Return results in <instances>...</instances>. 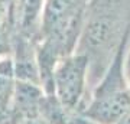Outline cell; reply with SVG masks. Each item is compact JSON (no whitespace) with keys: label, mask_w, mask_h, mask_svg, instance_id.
<instances>
[{"label":"cell","mask_w":130,"mask_h":124,"mask_svg":"<svg viewBox=\"0 0 130 124\" xmlns=\"http://www.w3.org/2000/svg\"><path fill=\"white\" fill-rule=\"evenodd\" d=\"M130 38V0H88L77 54L88 61L90 92Z\"/></svg>","instance_id":"6da1fadb"},{"label":"cell","mask_w":130,"mask_h":124,"mask_svg":"<svg viewBox=\"0 0 130 124\" xmlns=\"http://www.w3.org/2000/svg\"><path fill=\"white\" fill-rule=\"evenodd\" d=\"M88 0H45L36 36L41 87L52 94V74L62 58L75 52Z\"/></svg>","instance_id":"7a4b0ae2"},{"label":"cell","mask_w":130,"mask_h":124,"mask_svg":"<svg viewBox=\"0 0 130 124\" xmlns=\"http://www.w3.org/2000/svg\"><path fill=\"white\" fill-rule=\"evenodd\" d=\"M130 38L123 42L100 81L90 92L83 114L94 124H114L130 108V85L124 72V58Z\"/></svg>","instance_id":"3957f363"},{"label":"cell","mask_w":130,"mask_h":124,"mask_svg":"<svg viewBox=\"0 0 130 124\" xmlns=\"http://www.w3.org/2000/svg\"><path fill=\"white\" fill-rule=\"evenodd\" d=\"M52 95L70 113H83L90 98L88 61L71 54L56 64L52 74Z\"/></svg>","instance_id":"277c9868"},{"label":"cell","mask_w":130,"mask_h":124,"mask_svg":"<svg viewBox=\"0 0 130 124\" xmlns=\"http://www.w3.org/2000/svg\"><path fill=\"white\" fill-rule=\"evenodd\" d=\"M45 0H14V29L18 35L36 41Z\"/></svg>","instance_id":"5b68a950"},{"label":"cell","mask_w":130,"mask_h":124,"mask_svg":"<svg viewBox=\"0 0 130 124\" xmlns=\"http://www.w3.org/2000/svg\"><path fill=\"white\" fill-rule=\"evenodd\" d=\"M124 72H126L127 82H129V85H130V43H129V48H127L126 58H124Z\"/></svg>","instance_id":"8992f818"},{"label":"cell","mask_w":130,"mask_h":124,"mask_svg":"<svg viewBox=\"0 0 130 124\" xmlns=\"http://www.w3.org/2000/svg\"><path fill=\"white\" fill-rule=\"evenodd\" d=\"M114 124H130V108H129L127 111H126L124 114L121 115V117H120L119 120H117V121H116Z\"/></svg>","instance_id":"52a82bcc"}]
</instances>
